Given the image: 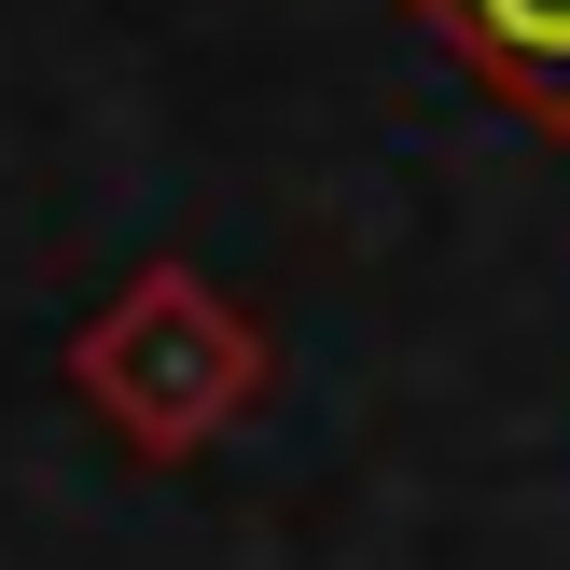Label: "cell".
Wrapping results in <instances>:
<instances>
[{
  "mask_svg": "<svg viewBox=\"0 0 570 570\" xmlns=\"http://www.w3.org/2000/svg\"><path fill=\"white\" fill-rule=\"evenodd\" d=\"M70 376H83V404H98L126 445L181 460V445H209L223 417L250 404L265 348H250V321L209 293V278H181V265H139L126 293H111L98 321L70 334Z\"/></svg>",
  "mask_w": 570,
  "mask_h": 570,
  "instance_id": "cell-1",
  "label": "cell"
},
{
  "mask_svg": "<svg viewBox=\"0 0 570 570\" xmlns=\"http://www.w3.org/2000/svg\"><path fill=\"white\" fill-rule=\"evenodd\" d=\"M417 14L515 126L570 139V0H417Z\"/></svg>",
  "mask_w": 570,
  "mask_h": 570,
  "instance_id": "cell-2",
  "label": "cell"
}]
</instances>
